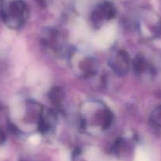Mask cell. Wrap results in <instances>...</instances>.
I'll list each match as a JSON object with an SVG mask.
<instances>
[{
    "label": "cell",
    "mask_w": 161,
    "mask_h": 161,
    "mask_svg": "<svg viewBox=\"0 0 161 161\" xmlns=\"http://www.w3.org/2000/svg\"><path fill=\"white\" fill-rule=\"evenodd\" d=\"M141 31L143 35L149 38H157L161 36V19L157 15H151L150 19L144 20L141 25Z\"/></svg>",
    "instance_id": "obj_8"
},
{
    "label": "cell",
    "mask_w": 161,
    "mask_h": 161,
    "mask_svg": "<svg viewBox=\"0 0 161 161\" xmlns=\"http://www.w3.org/2000/svg\"><path fill=\"white\" fill-rule=\"evenodd\" d=\"M80 58H75V61H79L77 64V69L79 74L82 76L89 77L93 76L97 71V62L95 58L90 55H79Z\"/></svg>",
    "instance_id": "obj_6"
},
{
    "label": "cell",
    "mask_w": 161,
    "mask_h": 161,
    "mask_svg": "<svg viewBox=\"0 0 161 161\" xmlns=\"http://www.w3.org/2000/svg\"><path fill=\"white\" fill-rule=\"evenodd\" d=\"M149 122L153 127L161 129V105L156 107L149 115Z\"/></svg>",
    "instance_id": "obj_10"
},
{
    "label": "cell",
    "mask_w": 161,
    "mask_h": 161,
    "mask_svg": "<svg viewBox=\"0 0 161 161\" xmlns=\"http://www.w3.org/2000/svg\"><path fill=\"white\" fill-rule=\"evenodd\" d=\"M6 141V135H5L4 131L3 129L0 127V146L3 145V143Z\"/></svg>",
    "instance_id": "obj_12"
},
{
    "label": "cell",
    "mask_w": 161,
    "mask_h": 161,
    "mask_svg": "<svg viewBox=\"0 0 161 161\" xmlns=\"http://www.w3.org/2000/svg\"><path fill=\"white\" fill-rule=\"evenodd\" d=\"M57 124V114L53 109L42 108L39 122V130L42 133H50Z\"/></svg>",
    "instance_id": "obj_7"
},
{
    "label": "cell",
    "mask_w": 161,
    "mask_h": 161,
    "mask_svg": "<svg viewBox=\"0 0 161 161\" xmlns=\"http://www.w3.org/2000/svg\"><path fill=\"white\" fill-rule=\"evenodd\" d=\"M108 64L117 75H125L130 71L132 61L125 50H119L110 57Z\"/></svg>",
    "instance_id": "obj_4"
},
{
    "label": "cell",
    "mask_w": 161,
    "mask_h": 161,
    "mask_svg": "<svg viewBox=\"0 0 161 161\" xmlns=\"http://www.w3.org/2000/svg\"><path fill=\"white\" fill-rule=\"evenodd\" d=\"M28 8L24 0H3L0 16L3 23L11 29L21 28L28 18Z\"/></svg>",
    "instance_id": "obj_1"
},
{
    "label": "cell",
    "mask_w": 161,
    "mask_h": 161,
    "mask_svg": "<svg viewBox=\"0 0 161 161\" xmlns=\"http://www.w3.org/2000/svg\"><path fill=\"white\" fill-rule=\"evenodd\" d=\"M116 15V9L109 2H103L97 6L91 15V20L95 25H102L111 20Z\"/></svg>",
    "instance_id": "obj_5"
},
{
    "label": "cell",
    "mask_w": 161,
    "mask_h": 161,
    "mask_svg": "<svg viewBox=\"0 0 161 161\" xmlns=\"http://www.w3.org/2000/svg\"><path fill=\"white\" fill-rule=\"evenodd\" d=\"M81 118V125L84 129L90 130L91 127L98 129L99 131H104L111 126L113 122L112 112L105 105L98 102H94L93 105H87L86 111Z\"/></svg>",
    "instance_id": "obj_2"
},
{
    "label": "cell",
    "mask_w": 161,
    "mask_h": 161,
    "mask_svg": "<svg viewBox=\"0 0 161 161\" xmlns=\"http://www.w3.org/2000/svg\"><path fill=\"white\" fill-rule=\"evenodd\" d=\"M42 39L43 45L57 56H62L65 55L67 52L69 53L64 38L57 30L49 29L45 31Z\"/></svg>",
    "instance_id": "obj_3"
},
{
    "label": "cell",
    "mask_w": 161,
    "mask_h": 161,
    "mask_svg": "<svg viewBox=\"0 0 161 161\" xmlns=\"http://www.w3.org/2000/svg\"><path fill=\"white\" fill-rule=\"evenodd\" d=\"M49 98L50 99V102L54 105H60L61 104L63 98V93L60 88L53 87L49 93Z\"/></svg>",
    "instance_id": "obj_11"
},
{
    "label": "cell",
    "mask_w": 161,
    "mask_h": 161,
    "mask_svg": "<svg viewBox=\"0 0 161 161\" xmlns=\"http://www.w3.org/2000/svg\"><path fill=\"white\" fill-rule=\"evenodd\" d=\"M132 65L137 75H143L146 72H150L152 71L148 61L144 57L141 55H137L136 58L132 61Z\"/></svg>",
    "instance_id": "obj_9"
}]
</instances>
